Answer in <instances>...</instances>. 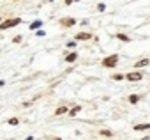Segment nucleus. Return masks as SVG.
<instances>
[{
	"instance_id": "f257e3e1",
	"label": "nucleus",
	"mask_w": 150,
	"mask_h": 140,
	"mask_svg": "<svg viewBox=\"0 0 150 140\" xmlns=\"http://www.w3.org/2000/svg\"><path fill=\"white\" fill-rule=\"evenodd\" d=\"M21 23V18H13V20H4L2 23H0V30H7V29H13L16 25Z\"/></svg>"
},
{
	"instance_id": "f03ea898",
	"label": "nucleus",
	"mask_w": 150,
	"mask_h": 140,
	"mask_svg": "<svg viewBox=\"0 0 150 140\" xmlns=\"http://www.w3.org/2000/svg\"><path fill=\"white\" fill-rule=\"evenodd\" d=\"M118 59H120V57H118L117 53H113V55H110V57L103 59V66H104V67H117Z\"/></svg>"
},
{
	"instance_id": "7ed1b4c3",
	"label": "nucleus",
	"mask_w": 150,
	"mask_h": 140,
	"mask_svg": "<svg viewBox=\"0 0 150 140\" xmlns=\"http://www.w3.org/2000/svg\"><path fill=\"white\" fill-rule=\"evenodd\" d=\"M141 78H143V75L139 71H131L125 75V80H129V82H139Z\"/></svg>"
},
{
	"instance_id": "20e7f679",
	"label": "nucleus",
	"mask_w": 150,
	"mask_h": 140,
	"mask_svg": "<svg viewBox=\"0 0 150 140\" xmlns=\"http://www.w3.org/2000/svg\"><path fill=\"white\" fill-rule=\"evenodd\" d=\"M60 25L69 29V27H72V25H76V20H74V18H62V20H60Z\"/></svg>"
},
{
	"instance_id": "39448f33",
	"label": "nucleus",
	"mask_w": 150,
	"mask_h": 140,
	"mask_svg": "<svg viewBox=\"0 0 150 140\" xmlns=\"http://www.w3.org/2000/svg\"><path fill=\"white\" fill-rule=\"evenodd\" d=\"M74 39H78V41H88V39H92V34H88V32H78L76 36H74Z\"/></svg>"
},
{
	"instance_id": "423d86ee",
	"label": "nucleus",
	"mask_w": 150,
	"mask_h": 140,
	"mask_svg": "<svg viewBox=\"0 0 150 140\" xmlns=\"http://www.w3.org/2000/svg\"><path fill=\"white\" fill-rule=\"evenodd\" d=\"M64 60H65V62H69V64H71V62H74V60H78V51H71V53H67Z\"/></svg>"
},
{
	"instance_id": "0eeeda50",
	"label": "nucleus",
	"mask_w": 150,
	"mask_h": 140,
	"mask_svg": "<svg viewBox=\"0 0 150 140\" xmlns=\"http://www.w3.org/2000/svg\"><path fill=\"white\" fill-rule=\"evenodd\" d=\"M134 131H145V129H150V124L148 122H143V124H134L132 126Z\"/></svg>"
},
{
	"instance_id": "6e6552de",
	"label": "nucleus",
	"mask_w": 150,
	"mask_h": 140,
	"mask_svg": "<svg viewBox=\"0 0 150 140\" xmlns=\"http://www.w3.org/2000/svg\"><path fill=\"white\" fill-rule=\"evenodd\" d=\"M41 27H42V21H41V20H35V21H32V23L28 25L30 30H37V29H41Z\"/></svg>"
},
{
	"instance_id": "1a4fd4ad",
	"label": "nucleus",
	"mask_w": 150,
	"mask_h": 140,
	"mask_svg": "<svg viewBox=\"0 0 150 140\" xmlns=\"http://www.w3.org/2000/svg\"><path fill=\"white\" fill-rule=\"evenodd\" d=\"M150 64V59H141V60H138L136 64H134V67H145V66H148Z\"/></svg>"
},
{
	"instance_id": "9d476101",
	"label": "nucleus",
	"mask_w": 150,
	"mask_h": 140,
	"mask_svg": "<svg viewBox=\"0 0 150 140\" xmlns=\"http://www.w3.org/2000/svg\"><path fill=\"white\" fill-rule=\"evenodd\" d=\"M64 114H69V108L67 106H58L55 110V115H64Z\"/></svg>"
},
{
	"instance_id": "9b49d317",
	"label": "nucleus",
	"mask_w": 150,
	"mask_h": 140,
	"mask_svg": "<svg viewBox=\"0 0 150 140\" xmlns=\"http://www.w3.org/2000/svg\"><path fill=\"white\" fill-rule=\"evenodd\" d=\"M80 110H81V106H80V105H76V106H72V108L69 110V115H71V117H74V115H78V112H80Z\"/></svg>"
},
{
	"instance_id": "f8f14e48",
	"label": "nucleus",
	"mask_w": 150,
	"mask_h": 140,
	"mask_svg": "<svg viewBox=\"0 0 150 140\" xmlns=\"http://www.w3.org/2000/svg\"><path fill=\"white\" fill-rule=\"evenodd\" d=\"M117 39H120L122 43H129V41H131V37L125 36V34H117Z\"/></svg>"
},
{
	"instance_id": "ddd939ff",
	"label": "nucleus",
	"mask_w": 150,
	"mask_h": 140,
	"mask_svg": "<svg viewBox=\"0 0 150 140\" xmlns=\"http://www.w3.org/2000/svg\"><path fill=\"white\" fill-rule=\"evenodd\" d=\"M125 78V75H122V73H115V75H111V80H117V82H122Z\"/></svg>"
},
{
	"instance_id": "4468645a",
	"label": "nucleus",
	"mask_w": 150,
	"mask_h": 140,
	"mask_svg": "<svg viewBox=\"0 0 150 140\" xmlns=\"http://www.w3.org/2000/svg\"><path fill=\"white\" fill-rule=\"evenodd\" d=\"M99 135H103V136H113V133H111L110 129H101Z\"/></svg>"
},
{
	"instance_id": "2eb2a0df",
	"label": "nucleus",
	"mask_w": 150,
	"mask_h": 140,
	"mask_svg": "<svg viewBox=\"0 0 150 140\" xmlns=\"http://www.w3.org/2000/svg\"><path fill=\"white\" fill-rule=\"evenodd\" d=\"M129 101H131V103H132V105H136V103H138V101H139V96H136V94H132V96H131V98H129Z\"/></svg>"
},
{
	"instance_id": "dca6fc26",
	"label": "nucleus",
	"mask_w": 150,
	"mask_h": 140,
	"mask_svg": "<svg viewBox=\"0 0 150 140\" xmlns=\"http://www.w3.org/2000/svg\"><path fill=\"white\" fill-rule=\"evenodd\" d=\"M18 122H20V121H18L16 117H13V119H9V121H7V124H9V126H18Z\"/></svg>"
},
{
	"instance_id": "f3484780",
	"label": "nucleus",
	"mask_w": 150,
	"mask_h": 140,
	"mask_svg": "<svg viewBox=\"0 0 150 140\" xmlns=\"http://www.w3.org/2000/svg\"><path fill=\"white\" fill-rule=\"evenodd\" d=\"M97 11L99 13H104L106 11V4H97Z\"/></svg>"
},
{
	"instance_id": "a211bd4d",
	"label": "nucleus",
	"mask_w": 150,
	"mask_h": 140,
	"mask_svg": "<svg viewBox=\"0 0 150 140\" xmlns=\"http://www.w3.org/2000/svg\"><path fill=\"white\" fill-rule=\"evenodd\" d=\"M21 39H23L21 36H14V37H13V41H14V43H21Z\"/></svg>"
},
{
	"instance_id": "6ab92c4d",
	"label": "nucleus",
	"mask_w": 150,
	"mask_h": 140,
	"mask_svg": "<svg viewBox=\"0 0 150 140\" xmlns=\"http://www.w3.org/2000/svg\"><path fill=\"white\" fill-rule=\"evenodd\" d=\"M67 46H69V48H74V46H76V43H74V41H71V43H67Z\"/></svg>"
},
{
	"instance_id": "aec40b11",
	"label": "nucleus",
	"mask_w": 150,
	"mask_h": 140,
	"mask_svg": "<svg viewBox=\"0 0 150 140\" xmlns=\"http://www.w3.org/2000/svg\"><path fill=\"white\" fill-rule=\"evenodd\" d=\"M25 140H34V138H32V136H27V138H25Z\"/></svg>"
},
{
	"instance_id": "412c9836",
	"label": "nucleus",
	"mask_w": 150,
	"mask_h": 140,
	"mask_svg": "<svg viewBox=\"0 0 150 140\" xmlns=\"http://www.w3.org/2000/svg\"><path fill=\"white\" fill-rule=\"evenodd\" d=\"M53 140H62V138H58V136H55V138H53Z\"/></svg>"
},
{
	"instance_id": "4be33fe9",
	"label": "nucleus",
	"mask_w": 150,
	"mask_h": 140,
	"mask_svg": "<svg viewBox=\"0 0 150 140\" xmlns=\"http://www.w3.org/2000/svg\"><path fill=\"white\" fill-rule=\"evenodd\" d=\"M74 2H80V0H74Z\"/></svg>"
},
{
	"instance_id": "5701e85b",
	"label": "nucleus",
	"mask_w": 150,
	"mask_h": 140,
	"mask_svg": "<svg viewBox=\"0 0 150 140\" xmlns=\"http://www.w3.org/2000/svg\"><path fill=\"white\" fill-rule=\"evenodd\" d=\"M0 23H2V20H0Z\"/></svg>"
}]
</instances>
